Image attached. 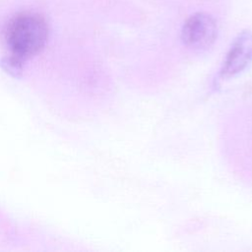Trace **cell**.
I'll return each mask as SVG.
<instances>
[{
  "mask_svg": "<svg viewBox=\"0 0 252 252\" xmlns=\"http://www.w3.org/2000/svg\"><path fill=\"white\" fill-rule=\"evenodd\" d=\"M252 63V32H241L232 41L225 54L219 77L221 80L233 78L246 70Z\"/></svg>",
  "mask_w": 252,
  "mask_h": 252,
  "instance_id": "3957f363",
  "label": "cell"
},
{
  "mask_svg": "<svg viewBox=\"0 0 252 252\" xmlns=\"http://www.w3.org/2000/svg\"><path fill=\"white\" fill-rule=\"evenodd\" d=\"M4 36L9 49L5 64L17 69L43 49L48 38V26L39 14L22 13L10 20Z\"/></svg>",
  "mask_w": 252,
  "mask_h": 252,
  "instance_id": "6da1fadb",
  "label": "cell"
},
{
  "mask_svg": "<svg viewBox=\"0 0 252 252\" xmlns=\"http://www.w3.org/2000/svg\"><path fill=\"white\" fill-rule=\"evenodd\" d=\"M217 34L218 29L215 20L208 14L197 13L184 23L181 39L191 49L205 50L214 44Z\"/></svg>",
  "mask_w": 252,
  "mask_h": 252,
  "instance_id": "7a4b0ae2",
  "label": "cell"
}]
</instances>
